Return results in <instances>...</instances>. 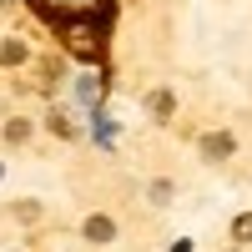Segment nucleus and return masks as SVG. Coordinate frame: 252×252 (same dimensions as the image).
Wrapping results in <instances>:
<instances>
[{
  "label": "nucleus",
  "mask_w": 252,
  "mask_h": 252,
  "mask_svg": "<svg viewBox=\"0 0 252 252\" xmlns=\"http://www.w3.org/2000/svg\"><path fill=\"white\" fill-rule=\"evenodd\" d=\"M0 177H5V166H0Z\"/></svg>",
  "instance_id": "obj_9"
},
{
  "label": "nucleus",
  "mask_w": 252,
  "mask_h": 252,
  "mask_svg": "<svg viewBox=\"0 0 252 252\" xmlns=\"http://www.w3.org/2000/svg\"><path fill=\"white\" fill-rule=\"evenodd\" d=\"M51 136H61V141H76V121H71L66 111H51Z\"/></svg>",
  "instance_id": "obj_4"
},
{
  "label": "nucleus",
  "mask_w": 252,
  "mask_h": 252,
  "mask_svg": "<svg viewBox=\"0 0 252 252\" xmlns=\"http://www.w3.org/2000/svg\"><path fill=\"white\" fill-rule=\"evenodd\" d=\"M76 96H81V101H96V81L86 76V81H81V86H76Z\"/></svg>",
  "instance_id": "obj_8"
},
{
  "label": "nucleus",
  "mask_w": 252,
  "mask_h": 252,
  "mask_svg": "<svg viewBox=\"0 0 252 252\" xmlns=\"http://www.w3.org/2000/svg\"><path fill=\"white\" fill-rule=\"evenodd\" d=\"M31 131H35V126H31V121H20V116H15V121L5 126V141H10V146H26V141H31Z\"/></svg>",
  "instance_id": "obj_5"
},
{
  "label": "nucleus",
  "mask_w": 252,
  "mask_h": 252,
  "mask_svg": "<svg viewBox=\"0 0 252 252\" xmlns=\"http://www.w3.org/2000/svg\"><path fill=\"white\" fill-rule=\"evenodd\" d=\"M232 237H237V242H252V212H247V217H237V222H232Z\"/></svg>",
  "instance_id": "obj_7"
},
{
  "label": "nucleus",
  "mask_w": 252,
  "mask_h": 252,
  "mask_svg": "<svg viewBox=\"0 0 252 252\" xmlns=\"http://www.w3.org/2000/svg\"><path fill=\"white\" fill-rule=\"evenodd\" d=\"M26 56H31V51L20 46V40H5V46H0V66H20Z\"/></svg>",
  "instance_id": "obj_6"
},
{
  "label": "nucleus",
  "mask_w": 252,
  "mask_h": 252,
  "mask_svg": "<svg viewBox=\"0 0 252 252\" xmlns=\"http://www.w3.org/2000/svg\"><path fill=\"white\" fill-rule=\"evenodd\" d=\"M232 152H237V136H232V131H207V136H202V157H207V161H227Z\"/></svg>",
  "instance_id": "obj_1"
},
{
  "label": "nucleus",
  "mask_w": 252,
  "mask_h": 252,
  "mask_svg": "<svg viewBox=\"0 0 252 252\" xmlns=\"http://www.w3.org/2000/svg\"><path fill=\"white\" fill-rule=\"evenodd\" d=\"M81 232H86V242H111V237H116V222H111L106 212H91Z\"/></svg>",
  "instance_id": "obj_2"
},
{
  "label": "nucleus",
  "mask_w": 252,
  "mask_h": 252,
  "mask_svg": "<svg viewBox=\"0 0 252 252\" xmlns=\"http://www.w3.org/2000/svg\"><path fill=\"white\" fill-rule=\"evenodd\" d=\"M146 106H152V116L161 121V116H172V106H177V96H172V91L161 86V91H152V101H146Z\"/></svg>",
  "instance_id": "obj_3"
}]
</instances>
